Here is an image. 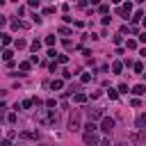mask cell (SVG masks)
<instances>
[{
  "instance_id": "1",
  "label": "cell",
  "mask_w": 146,
  "mask_h": 146,
  "mask_svg": "<svg viewBox=\"0 0 146 146\" xmlns=\"http://www.w3.org/2000/svg\"><path fill=\"white\" fill-rule=\"evenodd\" d=\"M36 121L41 125H55L57 123V114L52 110H36Z\"/></svg>"
},
{
  "instance_id": "2",
  "label": "cell",
  "mask_w": 146,
  "mask_h": 146,
  "mask_svg": "<svg viewBox=\"0 0 146 146\" xmlns=\"http://www.w3.org/2000/svg\"><path fill=\"white\" fill-rule=\"evenodd\" d=\"M80 119H82V114H80V110H73V114L68 116V130H71V132H75V130H80Z\"/></svg>"
},
{
  "instance_id": "3",
  "label": "cell",
  "mask_w": 146,
  "mask_h": 146,
  "mask_svg": "<svg viewBox=\"0 0 146 146\" xmlns=\"http://www.w3.org/2000/svg\"><path fill=\"white\" fill-rule=\"evenodd\" d=\"M112 128H114V119H110V116H105V119L100 121V130H103V132H110Z\"/></svg>"
},
{
  "instance_id": "4",
  "label": "cell",
  "mask_w": 146,
  "mask_h": 146,
  "mask_svg": "<svg viewBox=\"0 0 146 146\" xmlns=\"http://www.w3.org/2000/svg\"><path fill=\"white\" fill-rule=\"evenodd\" d=\"M119 14H121L123 18H128V16L132 14V2H125V5H121V7H119Z\"/></svg>"
},
{
  "instance_id": "5",
  "label": "cell",
  "mask_w": 146,
  "mask_h": 146,
  "mask_svg": "<svg viewBox=\"0 0 146 146\" xmlns=\"http://www.w3.org/2000/svg\"><path fill=\"white\" fill-rule=\"evenodd\" d=\"M103 121L105 116H103V110H89V121Z\"/></svg>"
},
{
  "instance_id": "6",
  "label": "cell",
  "mask_w": 146,
  "mask_h": 146,
  "mask_svg": "<svg viewBox=\"0 0 146 146\" xmlns=\"http://www.w3.org/2000/svg\"><path fill=\"white\" fill-rule=\"evenodd\" d=\"M135 125H137V130H144V125H146V112L135 119Z\"/></svg>"
},
{
  "instance_id": "7",
  "label": "cell",
  "mask_w": 146,
  "mask_h": 146,
  "mask_svg": "<svg viewBox=\"0 0 146 146\" xmlns=\"http://www.w3.org/2000/svg\"><path fill=\"white\" fill-rule=\"evenodd\" d=\"M30 68H32V62H21V64H18V71H21V75H25Z\"/></svg>"
},
{
  "instance_id": "8",
  "label": "cell",
  "mask_w": 146,
  "mask_h": 146,
  "mask_svg": "<svg viewBox=\"0 0 146 146\" xmlns=\"http://www.w3.org/2000/svg\"><path fill=\"white\" fill-rule=\"evenodd\" d=\"M0 41H2V48H5V50H7V46H9V43H11V36H9V34H7V32H2V34H0Z\"/></svg>"
},
{
  "instance_id": "9",
  "label": "cell",
  "mask_w": 146,
  "mask_h": 146,
  "mask_svg": "<svg viewBox=\"0 0 146 146\" xmlns=\"http://www.w3.org/2000/svg\"><path fill=\"white\" fill-rule=\"evenodd\" d=\"M132 94H135V96H144V94H146V87H144V84H135V87H132Z\"/></svg>"
},
{
  "instance_id": "10",
  "label": "cell",
  "mask_w": 146,
  "mask_h": 146,
  "mask_svg": "<svg viewBox=\"0 0 146 146\" xmlns=\"http://www.w3.org/2000/svg\"><path fill=\"white\" fill-rule=\"evenodd\" d=\"M11 57H14V52H11V50H9V48H7V50H2V59H5V62H7V64H9V62H14V59H11Z\"/></svg>"
},
{
  "instance_id": "11",
  "label": "cell",
  "mask_w": 146,
  "mask_h": 146,
  "mask_svg": "<svg viewBox=\"0 0 146 146\" xmlns=\"http://www.w3.org/2000/svg\"><path fill=\"white\" fill-rule=\"evenodd\" d=\"M62 87H64V80H52V82H50V89H52V91H57V89H62Z\"/></svg>"
},
{
  "instance_id": "12",
  "label": "cell",
  "mask_w": 146,
  "mask_h": 146,
  "mask_svg": "<svg viewBox=\"0 0 146 146\" xmlns=\"http://www.w3.org/2000/svg\"><path fill=\"white\" fill-rule=\"evenodd\" d=\"M25 46H27V43H25V39H16V41H14V48H16V50H23Z\"/></svg>"
},
{
  "instance_id": "13",
  "label": "cell",
  "mask_w": 146,
  "mask_h": 146,
  "mask_svg": "<svg viewBox=\"0 0 146 146\" xmlns=\"http://www.w3.org/2000/svg\"><path fill=\"white\" fill-rule=\"evenodd\" d=\"M139 21H144V11H141V9L135 11V16H132V23H139Z\"/></svg>"
},
{
  "instance_id": "14",
  "label": "cell",
  "mask_w": 146,
  "mask_h": 146,
  "mask_svg": "<svg viewBox=\"0 0 146 146\" xmlns=\"http://www.w3.org/2000/svg\"><path fill=\"white\" fill-rule=\"evenodd\" d=\"M112 71H114V73H121V71H123V62H114V64H112Z\"/></svg>"
},
{
  "instance_id": "15",
  "label": "cell",
  "mask_w": 146,
  "mask_h": 146,
  "mask_svg": "<svg viewBox=\"0 0 146 146\" xmlns=\"http://www.w3.org/2000/svg\"><path fill=\"white\" fill-rule=\"evenodd\" d=\"M132 68H135V73L144 75V64H141V62H135V66H132Z\"/></svg>"
},
{
  "instance_id": "16",
  "label": "cell",
  "mask_w": 146,
  "mask_h": 146,
  "mask_svg": "<svg viewBox=\"0 0 146 146\" xmlns=\"http://www.w3.org/2000/svg\"><path fill=\"white\" fill-rule=\"evenodd\" d=\"M32 105H34V100H32V98H25V100L21 103V107H23V110H30Z\"/></svg>"
},
{
  "instance_id": "17",
  "label": "cell",
  "mask_w": 146,
  "mask_h": 146,
  "mask_svg": "<svg viewBox=\"0 0 146 146\" xmlns=\"http://www.w3.org/2000/svg\"><path fill=\"white\" fill-rule=\"evenodd\" d=\"M96 128H98V125H96L94 121H89V123L84 125V132H96Z\"/></svg>"
},
{
  "instance_id": "18",
  "label": "cell",
  "mask_w": 146,
  "mask_h": 146,
  "mask_svg": "<svg viewBox=\"0 0 146 146\" xmlns=\"http://www.w3.org/2000/svg\"><path fill=\"white\" fill-rule=\"evenodd\" d=\"M39 48H41V41H32V43H30V50H32V52H39Z\"/></svg>"
},
{
  "instance_id": "19",
  "label": "cell",
  "mask_w": 146,
  "mask_h": 146,
  "mask_svg": "<svg viewBox=\"0 0 146 146\" xmlns=\"http://www.w3.org/2000/svg\"><path fill=\"white\" fill-rule=\"evenodd\" d=\"M21 139H36V132H21Z\"/></svg>"
},
{
  "instance_id": "20",
  "label": "cell",
  "mask_w": 146,
  "mask_h": 146,
  "mask_svg": "<svg viewBox=\"0 0 146 146\" xmlns=\"http://www.w3.org/2000/svg\"><path fill=\"white\" fill-rule=\"evenodd\" d=\"M125 48H128V50H135V48H137V41H135V39H128Z\"/></svg>"
},
{
  "instance_id": "21",
  "label": "cell",
  "mask_w": 146,
  "mask_h": 146,
  "mask_svg": "<svg viewBox=\"0 0 146 146\" xmlns=\"http://www.w3.org/2000/svg\"><path fill=\"white\" fill-rule=\"evenodd\" d=\"M89 80H91V73H82V78H80V82H82V84H87Z\"/></svg>"
},
{
  "instance_id": "22",
  "label": "cell",
  "mask_w": 146,
  "mask_h": 146,
  "mask_svg": "<svg viewBox=\"0 0 146 146\" xmlns=\"http://www.w3.org/2000/svg\"><path fill=\"white\" fill-rule=\"evenodd\" d=\"M75 103H87V96L84 94H75Z\"/></svg>"
},
{
  "instance_id": "23",
  "label": "cell",
  "mask_w": 146,
  "mask_h": 146,
  "mask_svg": "<svg viewBox=\"0 0 146 146\" xmlns=\"http://www.w3.org/2000/svg\"><path fill=\"white\" fill-rule=\"evenodd\" d=\"M98 11H100V14H105V16H107V11H110V5H100V7H98Z\"/></svg>"
},
{
  "instance_id": "24",
  "label": "cell",
  "mask_w": 146,
  "mask_h": 146,
  "mask_svg": "<svg viewBox=\"0 0 146 146\" xmlns=\"http://www.w3.org/2000/svg\"><path fill=\"white\" fill-rule=\"evenodd\" d=\"M43 43H46V46H55V36H46Z\"/></svg>"
},
{
  "instance_id": "25",
  "label": "cell",
  "mask_w": 146,
  "mask_h": 146,
  "mask_svg": "<svg viewBox=\"0 0 146 146\" xmlns=\"http://www.w3.org/2000/svg\"><path fill=\"white\" fill-rule=\"evenodd\" d=\"M57 62H59V64H66L68 57H66V55H57Z\"/></svg>"
},
{
  "instance_id": "26",
  "label": "cell",
  "mask_w": 146,
  "mask_h": 146,
  "mask_svg": "<svg viewBox=\"0 0 146 146\" xmlns=\"http://www.w3.org/2000/svg\"><path fill=\"white\" fill-rule=\"evenodd\" d=\"M107 94H110V98H112V100H116V98H119V91H114V89H110Z\"/></svg>"
},
{
  "instance_id": "27",
  "label": "cell",
  "mask_w": 146,
  "mask_h": 146,
  "mask_svg": "<svg viewBox=\"0 0 146 146\" xmlns=\"http://www.w3.org/2000/svg\"><path fill=\"white\" fill-rule=\"evenodd\" d=\"M7 121H9V123H16V114H14V112H11V114H7Z\"/></svg>"
},
{
  "instance_id": "28",
  "label": "cell",
  "mask_w": 146,
  "mask_h": 146,
  "mask_svg": "<svg viewBox=\"0 0 146 146\" xmlns=\"http://www.w3.org/2000/svg\"><path fill=\"white\" fill-rule=\"evenodd\" d=\"M68 32H71V30H68L66 25H62V27H59V34H68Z\"/></svg>"
},
{
  "instance_id": "29",
  "label": "cell",
  "mask_w": 146,
  "mask_h": 146,
  "mask_svg": "<svg viewBox=\"0 0 146 146\" xmlns=\"http://www.w3.org/2000/svg\"><path fill=\"white\" fill-rule=\"evenodd\" d=\"M130 105H132V107H139L141 103H139V98H132V100H130Z\"/></svg>"
},
{
  "instance_id": "30",
  "label": "cell",
  "mask_w": 146,
  "mask_h": 146,
  "mask_svg": "<svg viewBox=\"0 0 146 146\" xmlns=\"http://www.w3.org/2000/svg\"><path fill=\"white\" fill-rule=\"evenodd\" d=\"M139 41H141V43H146V32H141V34H139Z\"/></svg>"
},
{
  "instance_id": "31",
  "label": "cell",
  "mask_w": 146,
  "mask_h": 146,
  "mask_svg": "<svg viewBox=\"0 0 146 146\" xmlns=\"http://www.w3.org/2000/svg\"><path fill=\"white\" fill-rule=\"evenodd\" d=\"M2 146H11V141H9L7 137H5V139H2Z\"/></svg>"
},
{
  "instance_id": "32",
  "label": "cell",
  "mask_w": 146,
  "mask_h": 146,
  "mask_svg": "<svg viewBox=\"0 0 146 146\" xmlns=\"http://www.w3.org/2000/svg\"><path fill=\"white\" fill-rule=\"evenodd\" d=\"M100 146H112V144H110V139H103V141H100Z\"/></svg>"
},
{
  "instance_id": "33",
  "label": "cell",
  "mask_w": 146,
  "mask_h": 146,
  "mask_svg": "<svg viewBox=\"0 0 146 146\" xmlns=\"http://www.w3.org/2000/svg\"><path fill=\"white\" fill-rule=\"evenodd\" d=\"M139 55H141V57H146V48H141V50H139Z\"/></svg>"
},
{
  "instance_id": "34",
  "label": "cell",
  "mask_w": 146,
  "mask_h": 146,
  "mask_svg": "<svg viewBox=\"0 0 146 146\" xmlns=\"http://www.w3.org/2000/svg\"><path fill=\"white\" fill-rule=\"evenodd\" d=\"M141 23H144V27H146V18H144V21H141Z\"/></svg>"
},
{
  "instance_id": "35",
  "label": "cell",
  "mask_w": 146,
  "mask_h": 146,
  "mask_svg": "<svg viewBox=\"0 0 146 146\" xmlns=\"http://www.w3.org/2000/svg\"><path fill=\"white\" fill-rule=\"evenodd\" d=\"M39 146H48V144H39Z\"/></svg>"
},
{
  "instance_id": "36",
  "label": "cell",
  "mask_w": 146,
  "mask_h": 146,
  "mask_svg": "<svg viewBox=\"0 0 146 146\" xmlns=\"http://www.w3.org/2000/svg\"><path fill=\"white\" fill-rule=\"evenodd\" d=\"M16 146H23V144H16Z\"/></svg>"
}]
</instances>
